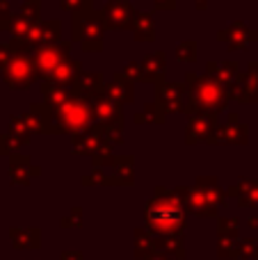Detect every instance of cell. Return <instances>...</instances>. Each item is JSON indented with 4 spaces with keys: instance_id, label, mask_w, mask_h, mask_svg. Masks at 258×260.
Segmentation results:
<instances>
[{
    "instance_id": "cell-1",
    "label": "cell",
    "mask_w": 258,
    "mask_h": 260,
    "mask_svg": "<svg viewBox=\"0 0 258 260\" xmlns=\"http://www.w3.org/2000/svg\"><path fill=\"white\" fill-rule=\"evenodd\" d=\"M178 219H181L178 210H172V208H155V210H151V221L158 229H172L174 224H178Z\"/></svg>"
}]
</instances>
